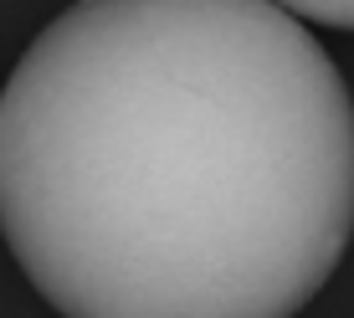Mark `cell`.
I'll return each instance as SVG.
<instances>
[{
    "label": "cell",
    "instance_id": "6da1fadb",
    "mask_svg": "<svg viewBox=\"0 0 354 318\" xmlns=\"http://www.w3.org/2000/svg\"><path fill=\"white\" fill-rule=\"evenodd\" d=\"M0 231L62 318H298L354 236V97L277 0H77L0 88Z\"/></svg>",
    "mask_w": 354,
    "mask_h": 318
},
{
    "label": "cell",
    "instance_id": "7a4b0ae2",
    "mask_svg": "<svg viewBox=\"0 0 354 318\" xmlns=\"http://www.w3.org/2000/svg\"><path fill=\"white\" fill-rule=\"evenodd\" d=\"M292 16H303L308 26H334V31H354V0H277Z\"/></svg>",
    "mask_w": 354,
    "mask_h": 318
}]
</instances>
